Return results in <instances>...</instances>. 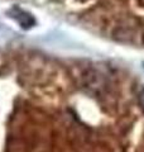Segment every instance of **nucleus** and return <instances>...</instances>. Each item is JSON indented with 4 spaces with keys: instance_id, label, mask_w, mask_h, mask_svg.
Segmentation results:
<instances>
[{
    "instance_id": "nucleus-1",
    "label": "nucleus",
    "mask_w": 144,
    "mask_h": 152,
    "mask_svg": "<svg viewBox=\"0 0 144 152\" xmlns=\"http://www.w3.org/2000/svg\"><path fill=\"white\" fill-rule=\"evenodd\" d=\"M12 17L18 22L19 26H20L22 28H25V29L32 28L33 26L36 24V19L33 18L32 14L25 12V10H22V9H18V8L13 9L12 10Z\"/></svg>"
},
{
    "instance_id": "nucleus-2",
    "label": "nucleus",
    "mask_w": 144,
    "mask_h": 152,
    "mask_svg": "<svg viewBox=\"0 0 144 152\" xmlns=\"http://www.w3.org/2000/svg\"><path fill=\"white\" fill-rule=\"evenodd\" d=\"M139 104H140L142 109L144 110V90H142L140 94H139Z\"/></svg>"
}]
</instances>
